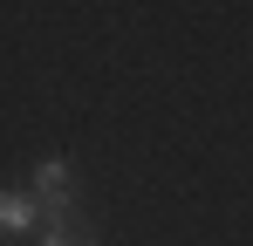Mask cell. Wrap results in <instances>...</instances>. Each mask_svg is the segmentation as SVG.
<instances>
[{"label": "cell", "instance_id": "cell-3", "mask_svg": "<svg viewBox=\"0 0 253 246\" xmlns=\"http://www.w3.org/2000/svg\"><path fill=\"white\" fill-rule=\"evenodd\" d=\"M42 246H96V240H83V233H69V219H48Z\"/></svg>", "mask_w": 253, "mask_h": 246}, {"label": "cell", "instance_id": "cell-1", "mask_svg": "<svg viewBox=\"0 0 253 246\" xmlns=\"http://www.w3.org/2000/svg\"><path fill=\"white\" fill-rule=\"evenodd\" d=\"M35 205H42V219H69V205H76V171H69V158H48L35 164Z\"/></svg>", "mask_w": 253, "mask_h": 246}, {"label": "cell", "instance_id": "cell-2", "mask_svg": "<svg viewBox=\"0 0 253 246\" xmlns=\"http://www.w3.org/2000/svg\"><path fill=\"white\" fill-rule=\"evenodd\" d=\"M35 219H42L35 192H21V185H0V240H21V233H35Z\"/></svg>", "mask_w": 253, "mask_h": 246}]
</instances>
